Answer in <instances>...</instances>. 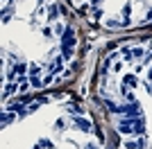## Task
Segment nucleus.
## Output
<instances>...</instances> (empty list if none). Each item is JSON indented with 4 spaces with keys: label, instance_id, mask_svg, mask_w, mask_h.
<instances>
[{
    "label": "nucleus",
    "instance_id": "obj_2",
    "mask_svg": "<svg viewBox=\"0 0 152 149\" xmlns=\"http://www.w3.org/2000/svg\"><path fill=\"white\" fill-rule=\"evenodd\" d=\"M64 45H66V48H70V45H73V30H68V32H66V38H64Z\"/></svg>",
    "mask_w": 152,
    "mask_h": 149
},
{
    "label": "nucleus",
    "instance_id": "obj_1",
    "mask_svg": "<svg viewBox=\"0 0 152 149\" xmlns=\"http://www.w3.org/2000/svg\"><path fill=\"white\" fill-rule=\"evenodd\" d=\"M75 124H77V127H80L82 131H91V122H89V120H82V118H77V120H75Z\"/></svg>",
    "mask_w": 152,
    "mask_h": 149
},
{
    "label": "nucleus",
    "instance_id": "obj_3",
    "mask_svg": "<svg viewBox=\"0 0 152 149\" xmlns=\"http://www.w3.org/2000/svg\"><path fill=\"white\" fill-rule=\"evenodd\" d=\"M132 127H134V131H136V133H143V122H141V120H134Z\"/></svg>",
    "mask_w": 152,
    "mask_h": 149
}]
</instances>
